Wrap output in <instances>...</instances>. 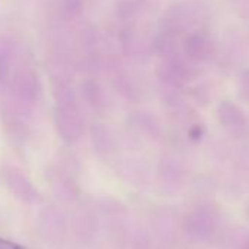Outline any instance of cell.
<instances>
[{"instance_id":"obj_1","label":"cell","mask_w":249,"mask_h":249,"mask_svg":"<svg viewBox=\"0 0 249 249\" xmlns=\"http://www.w3.org/2000/svg\"><path fill=\"white\" fill-rule=\"evenodd\" d=\"M0 249H28V248L21 245V243H17L14 240H8V239L0 237Z\"/></svg>"}]
</instances>
